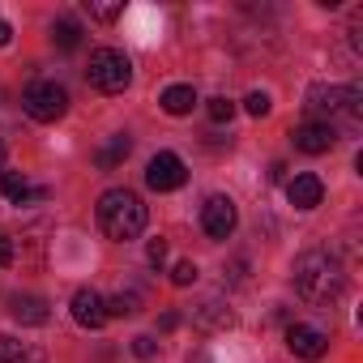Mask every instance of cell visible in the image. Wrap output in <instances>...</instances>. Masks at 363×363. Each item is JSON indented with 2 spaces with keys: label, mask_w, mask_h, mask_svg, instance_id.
<instances>
[{
  "label": "cell",
  "mask_w": 363,
  "mask_h": 363,
  "mask_svg": "<svg viewBox=\"0 0 363 363\" xmlns=\"http://www.w3.org/2000/svg\"><path fill=\"white\" fill-rule=\"evenodd\" d=\"M291 278H295V291H299L308 303H333V299L342 295V286H346V274H342L337 257H329V252H320V248L303 252V257L295 261Z\"/></svg>",
  "instance_id": "1"
},
{
  "label": "cell",
  "mask_w": 363,
  "mask_h": 363,
  "mask_svg": "<svg viewBox=\"0 0 363 363\" xmlns=\"http://www.w3.org/2000/svg\"><path fill=\"white\" fill-rule=\"evenodd\" d=\"M99 227H103V235L116 240V244L137 240V235L145 231V206H141V197L128 193V189L103 193V197H99Z\"/></svg>",
  "instance_id": "2"
},
{
  "label": "cell",
  "mask_w": 363,
  "mask_h": 363,
  "mask_svg": "<svg viewBox=\"0 0 363 363\" xmlns=\"http://www.w3.org/2000/svg\"><path fill=\"white\" fill-rule=\"evenodd\" d=\"M86 77H90L94 90H103V94H120V90H128V82H133V65H128L124 52H116V48H99V52H90Z\"/></svg>",
  "instance_id": "3"
},
{
  "label": "cell",
  "mask_w": 363,
  "mask_h": 363,
  "mask_svg": "<svg viewBox=\"0 0 363 363\" xmlns=\"http://www.w3.org/2000/svg\"><path fill=\"white\" fill-rule=\"evenodd\" d=\"M22 107H26L30 120H39V124H56V120L69 111V90H65L60 82H30L26 94H22Z\"/></svg>",
  "instance_id": "4"
},
{
  "label": "cell",
  "mask_w": 363,
  "mask_h": 363,
  "mask_svg": "<svg viewBox=\"0 0 363 363\" xmlns=\"http://www.w3.org/2000/svg\"><path fill=\"white\" fill-rule=\"evenodd\" d=\"M303 107H308L316 120L325 116V124H329V116H337V111L359 116V111H363V90H359V86H312Z\"/></svg>",
  "instance_id": "5"
},
{
  "label": "cell",
  "mask_w": 363,
  "mask_h": 363,
  "mask_svg": "<svg viewBox=\"0 0 363 363\" xmlns=\"http://www.w3.org/2000/svg\"><path fill=\"white\" fill-rule=\"evenodd\" d=\"M184 179H189V171H184V162H179V154H171V150L154 154L150 167H145V184H150L154 193H175Z\"/></svg>",
  "instance_id": "6"
},
{
  "label": "cell",
  "mask_w": 363,
  "mask_h": 363,
  "mask_svg": "<svg viewBox=\"0 0 363 363\" xmlns=\"http://www.w3.org/2000/svg\"><path fill=\"white\" fill-rule=\"evenodd\" d=\"M235 223H240V214H235V201L231 197H210L201 206V227H206L210 240H227L235 231Z\"/></svg>",
  "instance_id": "7"
},
{
  "label": "cell",
  "mask_w": 363,
  "mask_h": 363,
  "mask_svg": "<svg viewBox=\"0 0 363 363\" xmlns=\"http://www.w3.org/2000/svg\"><path fill=\"white\" fill-rule=\"evenodd\" d=\"M286 350H291L295 359H308V363H312V359H320V354L329 350V337H325L316 325H299V320H295V325L286 329Z\"/></svg>",
  "instance_id": "8"
},
{
  "label": "cell",
  "mask_w": 363,
  "mask_h": 363,
  "mask_svg": "<svg viewBox=\"0 0 363 363\" xmlns=\"http://www.w3.org/2000/svg\"><path fill=\"white\" fill-rule=\"evenodd\" d=\"M291 141H295V150H303V154H325V150H333L337 133H333V124H325V120H308V124H299V128L291 133Z\"/></svg>",
  "instance_id": "9"
},
{
  "label": "cell",
  "mask_w": 363,
  "mask_h": 363,
  "mask_svg": "<svg viewBox=\"0 0 363 363\" xmlns=\"http://www.w3.org/2000/svg\"><path fill=\"white\" fill-rule=\"evenodd\" d=\"M69 312H73V320H77L82 329H103V325H107V308H103V295H99V291H90V286H82V291L73 295Z\"/></svg>",
  "instance_id": "10"
},
{
  "label": "cell",
  "mask_w": 363,
  "mask_h": 363,
  "mask_svg": "<svg viewBox=\"0 0 363 363\" xmlns=\"http://www.w3.org/2000/svg\"><path fill=\"white\" fill-rule=\"evenodd\" d=\"M320 197H325V184H320L316 175H295L291 184H286V201H291L295 210H316Z\"/></svg>",
  "instance_id": "11"
},
{
  "label": "cell",
  "mask_w": 363,
  "mask_h": 363,
  "mask_svg": "<svg viewBox=\"0 0 363 363\" xmlns=\"http://www.w3.org/2000/svg\"><path fill=\"white\" fill-rule=\"evenodd\" d=\"M193 320H197L201 329H231V325H235L231 308H227L223 299H214V295H210V299H201V303L193 308Z\"/></svg>",
  "instance_id": "12"
},
{
  "label": "cell",
  "mask_w": 363,
  "mask_h": 363,
  "mask_svg": "<svg viewBox=\"0 0 363 363\" xmlns=\"http://www.w3.org/2000/svg\"><path fill=\"white\" fill-rule=\"evenodd\" d=\"M9 312L22 325H48V299H39V295H13Z\"/></svg>",
  "instance_id": "13"
},
{
  "label": "cell",
  "mask_w": 363,
  "mask_h": 363,
  "mask_svg": "<svg viewBox=\"0 0 363 363\" xmlns=\"http://www.w3.org/2000/svg\"><path fill=\"white\" fill-rule=\"evenodd\" d=\"M0 193H5L13 206H26V201H43V197H48L43 189H30L18 171H0Z\"/></svg>",
  "instance_id": "14"
},
{
  "label": "cell",
  "mask_w": 363,
  "mask_h": 363,
  "mask_svg": "<svg viewBox=\"0 0 363 363\" xmlns=\"http://www.w3.org/2000/svg\"><path fill=\"white\" fill-rule=\"evenodd\" d=\"M158 103H162V111H167V116H189V111H193V103H197V90H193V86H167Z\"/></svg>",
  "instance_id": "15"
},
{
  "label": "cell",
  "mask_w": 363,
  "mask_h": 363,
  "mask_svg": "<svg viewBox=\"0 0 363 363\" xmlns=\"http://www.w3.org/2000/svg\"><path fill=\"white\" fill-rule=\"evenodd\" d=\"M128 150H133L128 133H116V137H111V141H107V145H103V150L94 154V162H99L103 171H116V167H120V162L128 158Z\"/></svg>",
  "instance_id": "16"
},
{
  "label": "cell",
  "mask_w": 363,
  "mask_h": 363,
  "mask_svg": "<svg viewBox=\"0 0 363 363\" xmlns=\"http://www.w3.org/2000/svg\"><path fill=\"white\" fill-rule=\"evenodd\" d=\"M52 43H56L60 52H73V48L82 43V26H77L73 18H60V22L52 26Z\"/></svg>",
  "instance_id": "17"
},
{
  "label": "cell",
  "mask_w": 363,
  "mask_h": 363,
  "mask_svg": "<svg viewBox=\"0 0 363 363\" xmlns=\"http://www.w3.org/2000/svg\"><path fill=\"white\" fill-rule=\"evenodd\" d=\"M103 308H107V316H137L141 312V295L137 291H120V295L103 299Z\"/></svg>",
  "instance_id": "18"
},
{
  "label": "cell",
  "mask_w": 363,
  "mask_h": 363,
  "mask_svg": "<svg viewBox=\"0 0 363 363\" xmlns=\"http://www.w3.org/2000/svg\"><path fill=\"white\" fill-rule=\"evenodd\" d=\"M86 13L94 22H116L124 13V0H86Z\"/></svg>",
  "instance_id": "19"
},
{
  "label": "cell",
  "mask_w": 363,
  "mask_h": 363,
  "mask_svg": "<svg viewBox=\"0 0 363 363\" xmlns=\"http://www.w3.org/2000/svg\"><path fill=\"white\" fill-rule=\"evenodd\" d=\"M206 111H210V120H214V124H227V120L235 116V103H231V99H210V103H206Z\"/></svg>",
  "instance_id": "20"
},
{
  "label": "cell",
  "mask_w": 363,
  "mask_h": 363,
  "mask_svg": "<svg viewBox=\"0 0 363 363\" xmlns=\"http://www.w3.org/2000/svg\"><path fill=\"white\" fill-rule=\"evenodd\" d=\"M0 363H26V350L5 333H0Z\"/></svg>",
  "instance_id": "21"
},
{
  "label": "cell",
  "mask_w": 363,
  "mask_h": 363,
  "mask_svg": "<svg viewBox=\"0 0 363 363\" xmlns=\"http://www.w3.org/2000/svg\"><path fill=\"white\" fill-rule=\"evenodd\" d=\"M269 107H274V103H269L265 90H252V94L244 99V111H248V116H269Z\"/></svg>",
  "instance_id": "22"
},
{
  "label": "cell",
  "mask_w": 363,
  "mask_h": 363,
  "mask_svg": "<svg viewBox=\"0 0 363 363\" xmlns=\"http://www.w3.org/2000/svg\"><path fill=\"white\" fill-rule=\"evenodd\" d=\"M171 282H175V286H193V282H197V265H193V261H179V265L171 269Z\"/></svg>",
  "instance_id": "23"
},
{
  "label": "cell",
  "mask_w": 363,
  "mask_h": 363,
  "mask_svg": "<svg viewBox=\"0 0 363 363\" xmlns=\"http://www.w3.org/2000/svg\"><path fill=\"white\" fill-rule=\"evenodd\" d=\"M133 354H137V359H154V354H158V342H154L150 333H141V337H133Z\"/></svg>",
  "instance_id": "24"
},
{
  "label": "cell",
  "mask_w": 363,
  "mask_h": 363,
  "mask_svg": "<svg viewBox=\"0 0 363 363\" xmlns=\"http://www.w3.org/2000/svg\"><path fill=\"white\" fill-rule=\"evenodd\" d=\"M145 261L158 269V265L167 261V240H150V248H145Z\"/></svg>",
  "instance_id": "25"
},
{
  "label": "cell",
  "mask_w": 363,
  "mask_h": 363,
  "mask_svg": "<svg viewBox=\"0 0 363 363\" xmlns=\"http://www.w3.org/2000/svg\"><path fill=\"white\" fill-rule=\"evenodd\" d=\"M9 261H13V244L0 235V265H9Z\"/></svg>",
  "instance_id": "26"
},
{
  "label": "cell",
  "mask_w": 363,
  "mask_h": 363,
  "mask_svg": "<svg viewBox=\"0 0 363 363\" xmlns=\"http://www.w3.org/2000/svg\"><path fill=\"white\" fill-rule=\"evenodd\" d=\"M175 325H179V316H175V312H167V316H162V320H158V329H162V333H171V329H175Z\"/></svg>",
  "instance_id": "27"
},
{
  "label": "cell",
  "mask_w": 363,
  "mask_h": 363,
  "mask_svg": "<svg viewBox=\"0 0 363 363\" xmlns=\"http://www.w3.org/2000/svg\"><path fill=\"white\" fill-rule=\"evenodd\" d=\"M9 35H13V30H9V22L0 18V48H9Z\"/></svg>",
  "instance_id": "28"
},
{
  "label": "cell",
  "mask_w": 363,
  "mask_h": 363,
  "mask_svg": "<svg viewBox=\"0 0 363 363\" xmlns=\"http://www.w3.org/2000/svg\"><path fill=\"white\" fill-rule=\"evenodd\" d=\"M189 363H210V354H206V350H197V354H193Z\"/></svg>",
  "instance_id": "29"
},
{
  "label": "cell",
  "mask_w": 363,
  "mask_h": 363,
  "mask_svg": "<svg viewBox=\"0 0 363 363\" xmlns=\"http://www.w3.org/2000/svg\"><path fill=\"white\" fill-rule=\"evenodd\" d=\"M0 167H5V145H0Z\"/></svg>",
  "instance_id": "30"
}]
</instances>
